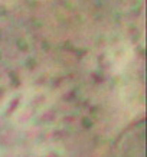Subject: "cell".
<instances>
[{
  "label": "cell",
  "mask_w": 147,
  "mask_h": 157,
  "mask_svg": "<svg viewBox=\"0 0 147 157\" xmlns=\"http://www.w3.org/2000/svg\"><path fill=\"white\" fill-rule=\"evenodd\" d=\"M120 157H144V120L134 123L118 141Z\"/></svg>",
  "instance_id": "1"
}]
</instances>
